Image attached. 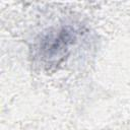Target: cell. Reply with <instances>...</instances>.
Wrapping results in <instances>:
<instances>
[{
  "label": "cell",
  "mask_w": 130,
  "mask_h": 130,
  "mask_svg": "<svg viewBox=\"0 0 130 130\" xmlns=\"http://www.w3.org/2000/svg\"><path fill=\"white\" fill-rule=\"evenodd\" d=\"M74 30L69 27H62L55 32L47 35L40 44V51L43 58L53 61L62 57L69 49V45L74 42Z\"/></svg>",
  "instance_id": "1"
}]
</instances>
